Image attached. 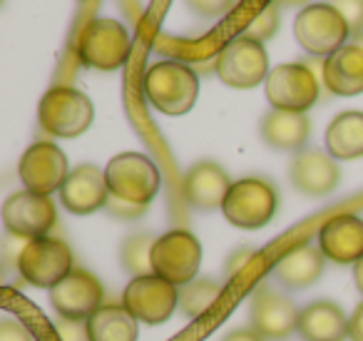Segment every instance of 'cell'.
I'll return each instance as SVG.
<instances>
[{
    "label": "cell",
    "mask_w": 363,
    "mask_h": 341,
    "mask_svg": "<svg viewBox=\"0 0 363 341\" xmlns=\"http://www.w3.org/2000/svg\"><path fill=\"white\" fill-rule=\"evenodd\" d=\"M105 299L100 279L87 269H72L60 284L50 289V304L62 319L87 321Z\"/></svg>",
    "instance_id": "5bb4252c"
},
{
    "label": "cell",
    "mask_w": 363,
    "mask_h": 341,
    "mask_svg": "<svg viewBox=\"0 0 363 341\" xmlns=\"http://www.w3.org/2000/svg\"><path fill=\"white\" fill-rule=\"evenodd\" d=\"M222 341H264V336H259L257 331L249 326V329H237L232 334H227Z\"/></svg>",
    "instance_id": "d590c367"
},
{
    "label": "cell",
    "mask_w": 363,
    "mask_h": 341,
    "mask_svg": "<svg viewBox=\"0 0 363 341\" xmlns=\"http://www.w3.org/2000/svg\"><path fill=\"white\" fill-rule=\"evenodd\" d=\"M323 266H326V256L318 249V244H298L279 256L272 271L279 284L289 289H306L321 279Z\"/></svg>",
    "instance_id": "44dd1931"
},
{
    "label": "cell",
    "mask_w": 363,
    "mask_h": 341,
    "mask_svg": "<svg viewBox=\"0 0 363 341\" xmlns=\"http://www.w3.org/2000/svg\"><path fill=\"white\" fill-rule=\"evenodd\" d=\"M318 249L333 264H358L363 259V220L336 215L318 229Z\"/></svg>",
    "instance_id": "d6986e66"
},
{
    "label": "cell",
    "mask_w": 363,
    "mask_h": 341,
    "mask_svg": "<svg viewBox=\"0 0 363 341\" xmlns=\"http://www.w3.org/2000/svg\"><path fill=\"white\" fill-rule=\"evenodd\" d=\"M57 336L60 341H90V334H87V321H75V319H62L55 324Z\"/></svg>",
    "instance_id": "4dcf8cb0"
},
{
    "label": "cell",
    "mask_w": 363,
    "mask_h": 341,
    "mask_svg": "<svg viewBox=\"0 0 363 341\" xmlns=\"http://www.w3.org/2000/svg\"><path fill=\"white\" fill-rule=\"evenodd\" d=\"M298 314L291 299L277 294V291H257L252 299V311H249V321L252 329L264 339H286L298 329Z\"/></svg>",
    "instance_id": "ac0fdd59"
},
{
    "label": "cell",
    "mask_w": 363,
    "mask_h": 341,
    "mask_svg": "<svg viewBox=\"0 0 363 341\" xmlns=\"http://www.w3.org/2000/svg\"><path fill=\"white\" fill-rule=\"evenodd\" d=\"M272 3L279 8H294V6H303V3H308V0H272Z\"/></svg>",
    "instance_id": "74e56055"
},
{
    "label": "cell",
    "mask_w": 363,
    "mask_h": 341,
    "mask_svg": "<svg viewBox=\"0 0 363 341\" xmlns=\"http://www.w3.org/2000/svg\"><path fill=\"white\" fill-rule=\"evenodd\" d=\"M90 341H137L140 326L125 304H102L87 319Z\"/></svg>",
    "instance_id": "d4e9b609"
},
{
    "label": "cell",
    "mask_w": 363,
    "mask_h": 341,
    "mask_svg": "<svg viewBox=\"0 0 363 341\" xmlns=\"http://www.w3.org/2000/svg\"><path fill=\"white\" fill-rule=\"evenodd\" d=\"M222 296V284L214 279H194L179 286V311L187 319H202Z\"/></svg>",
    "instance_id": "484cf974"
},
{
    "label": "cell",
    "mask_w": 363,
    "mask_h": 341,
    "mask_svg": "<svg viewBox=\"0 0 363 341\" xmlns=\"http://www.w3.org/2000/svg\"><path fill=\"white\" fill-rule=\"evenodd\" d=\"M279 210V192L264 177H244L234 182L224 200L222 215L239 229H262Z\"/></svg>",
    "instance_id": "5b68a950"
},
{
    "label": "cell",
    "mask_w": 363,
    "mask_h": 341,
    "mask_svg": "<svg viewBox=\"0 0 363 341\" xmlns=\"http://www.w3.org/2000/svg\"><path fill=\"white\" fill-rule=\"evenodd\" d=\"M3 224L8 234L21 237L26 242L48 237L57 224V207L50 197L38 192H13L3 205Z\"/></svg>",
    "instance_id": "7c38bea8"
},
{
    "label": "cell",
    "mask_w": 363,
    "mask_h": 341,
    "mask_svg": "<svg viewBox=\"0 0 363 341\" xmlns=\"http://www.w3.org/2000/svg\"><path fill=\"white\" fill-rule=\"evenodd\" d=\"M16 266L23 279L38 289H52L75 269L70 247L55 237H38L28 242Z\"/></svg>",
    "instance_id": "9c48e42d"
},
{
    "label": "cell",
    "mask_w": 363,
    "mask_h": 341,
    "mask_svg": "<svg viewBox=\"0 0 363 341\" xmlns=\"http://www.w3.org/2000/svg\"><path fill=\"white\" fill-rule=\"evenodd\" d=\"M348 336H351V341H363V304H358L356 311L351 314V321H348Z\"/></svg>",
    "instance_id": "e575fe53"
},
{
    "label": "cell",
    "mask_w": 363,
    "mask_h": 341,
    "mask_svg": "<svg viewBox=\"0 0 363 341\" xmlns=\"http://www.w3.org/2000/svg\"><path fill=\"white\" fill-rule=\"evenodd\" d=\"M289 177L301 195L326 197L341 182V170L326 150H301L289 165Z\"/></svg>",
    "instance_id": "e0dca14e"
},
{
    "label": "cell",
    "mask_w": 363,
    "mask_h": 341,
    "mask_svg": "<svg viewBox=\"0 0 363 341\" xmlns=\"http://www.w3.org/2000/svg\"><path fill=\"white\" fill-rule=\"evenodd\" d=\"M187 6L202 18H219L232 11L234 0H187Z\"/></svg>",
    "instance_id": "f546056e"
},
{
    "label": "cell",
    "mask_w": 363,
    "mask_h": 341,
    "mask_svg": "<svg viewBox=\"0 0 363 341\" xmlns=\"http://www.w3.org/2000/svg\"><path fill=\"white\" fill-rule=\"evenodd\" d=\"M157 237L147 234H132L122 242L120 247V259H122V266L130 271L132 276H145V274H152V247H155Z\"/></svg>",
    "instance_id": "4316f807"
},
{
    "label": "cell",
    "mask_w": 363,
    "mask_h": 341,
    "mask_svg": "<svg viewBox=\"0 0 363 341\" xmlns=\"http://www.w3.org/2000/svg\"><path fill=\"white\" fill-rule=\"evenodd\" d=\"M279 26H281L279 6L269 3V6H264L262 11L252 18V23L247 26V33H244V36L254 38V40H259V43H267V40H272V38L277 36Z\"/></svg>",
    "instance_id": "83f0119b"
},
{
    "label": "cell",
    "mask_w": 363,
    "mask_h": 341,
    "mask_svg": "<svg viewBox=\"0 0 363 341\" xmlns=\"http://www.w3.org/2000/svg\"><path fill=\"white\" fill-rule=\"evenodd\" d=\"M338 13L343 16V21L348 23L351 36H363V0H333L331 3Z\"/></svg>",
    "instance_id": "f1b7e54d"
},
{
    "label": "cell",
    "mask_w": 363,
    "mask_h": 341,
    "mask_svg": "<svg viewBox=\"0 0 363 341\" xmlns=\"http://www.w3.org/2000/svg\"><path fill=\"white\" fill-rule=\"evenodd\" d=\"M353 281H356V289L363 294V259L353 264Z\"/></svg>",
    "instance_id": "8d00e7d4"
},
{
    "label": "cell",
    "mask_w": 363,
    "mask_h": 341,
    "mask_svg": "<svg viewBox=\"0 0 363 341\" xmlns=\"http://www.w3.org/2000/svg\"><path fill=\"white\" fill-rule=\"evenodd\" d=\"M252 256H254V249H249V247H239V249H234L232 256L227 259V276L229 279H232L237 271H242Z\"/></svg>",
    "instance_id": "836d02e7"
},
{
    "label": "cell",
    "mask_w": 363,
    "mask_h": 341,
    "mask_svg": "<svg viewBox=\"0 0 363 341\" xmlns=\"http://www.w3.org/2000/svg\"><path fill=\"white\" fill-rule=\"evenodd\" d=\"M132 53V36L120 21L112 18H95L82 31L77 58L82 65L100 72H112L127 65Z\"/></svg>",
    "instance_id": "277c9868"
},
{
    "label": "cell",
    "mask_w": 363,
    "mask_h": 341,
    "mask_svg": "<svg viewBox=\"0 0 363 341\" xmlns=\"http://www.w3.org/2000/svg\"><path fill=\"white\" fill-rule=\"evenodd\" d=\"M202 266V244L187 229H169L157 237L152 247V274L169 284L184 286L197 279Z\"/></svg>",
    "instance_id": "ba28073f"
},
{
    "label": "cell",
    "mask_w": 363,
    "mask_h": 341,
    "mask_svg": "<svg viewBox=\"0 0 363 341\" xmlns=\"http://www.w3.org/2000/svg\"><path fill=\"white\" fill-rule=\"evenodd\" d=\"M326 152L333 160L363 157V112L346 110L333 117L326 130Z\"/></svg>",
    "instance_id": "cb8c5ba5"
},
{
    "label": "cell",
    "mask_w": 363,
    "mask_h": 341,
    "mask_svg": "<svg viewBox=\"0 0 363 341\" xmlns=\"http://www.w3.org/2000/svg\"><path fill=\"white\" fill-rule=\"evenodd\" d=\"M105 177L110 195L117 200L132 202V205H145L160 195L162 175L157 165L142 152H120L105 165Z\"/></svg>",
    "instance_id": "3957f363"
},
{
    "label": "cell",
    "mask_w": 363,
    "mask_h": 341,
    "mask_svg": "<svg viewBox=\"0 0 363 341\" xmlns=\"http://www.w3.org/2000/svg\"><path fill=\"white\" fill-rule=\"evenodd\" d=\"M145 97L157 112L169 117L187 115L199 97V77L187 63L160 60L147 67L142 80Z\"/></svg>",
    "instance_id": "6da1fadb"
},
{
    "label": "cell",
    "mask_w": 363,
    "mask_h": 341,
    "mask_svg": "<svg viewBox=\"0 0 363 341\" xmlns=\"http://www.w3.org/2000/svg\"><path fill=\"white\" fill-rule=\"evenodd\" d=\"M348 23L331 3H313L306 6L294 21V38L296 43L316 58H328L343 45H348Z\"/></svg>",
    "instance_id": "52a82bcc"
},
{
    "label": "cell",
    "mask_w": 363,
    "mask_h": 341,
    "mask_svg": "<svg viewBox=\"0 0 363 341\" xmlns=\"http://www.w3.org/2000/svg\"><path fill=\"white\" fill-rule=\"evenodd\" d=\"M232 185V177L219 162L202 160L187 170L184 182H182V195L194 210L214 212L224 207V200H227Z\"/></svg>",
    "instance_id": "9a60e30c"
},
{
    "label": "cell",
    "mask_w": 363,
    "mask_h": 341,
    "mask_svg": "<svg viewBox=\"0 0 363 341\" xmlns=\"http://www.w3.org/2000/svg\"><path fill=\"white\" fill-rule=\"evenodd\" d=\"M351 316L333 301H313L298 314V334L306 341H343L348 336Z\"/></svg>",
    "instance_id": "603a6c76"
},
{
    "label": "cell",
    "mask_w": 363,
    "mask_h": 341,
    "mask_svg": "<svg viewBox=\"0 0 363 341\" xmlns=\"http://www.w3.org/2000/svg\"><path fill=\"white\" fill-rule=\"evenodd\" d=\"M214 72L227 87L252 90V87L267 82L269 72H272L269 70V53L264 43L249 36H239L219 50Z\"/></svg>",
    "instance_id": "8992f818"
},
{
    "label": "cell",
    "mask_w": 363,
    "mask_h": 341,
    "mask_svg": "<svg viewBox=\"0 0 363 341\" xmlns=\"http://www.w3.org/2000/svg\"><path fill=\"white\" fill-rule=\"evenodd\" d=\"M353 43H358V45L363 48V36H358V38H356V40H353Z\"/></svg>",
    "instance_id": "f35d334b"
},
{
    "label": "cell",
    "mask_w": 363,
    "mask_h": 341,
    "mask_svg": "<svg viewBox=\"0 0 363 341\" xmlns=\"http://www.w3.org/2000/svg\"><path fill=\"white\" fill-rule=\"evenodd\" d=\"M323 85L338 97H353L363 92V48L348 43L341 50L328 55L321 67Z\"/></svg>",
    "instance_id": "ffe728a7"
},
{
    "label": "cell",
    "mask_w": 363,
    "mask_h": 341,
    "mask_svg": "<svg viewBox=\"0 0 363 341\" xmlns=\"http://www.w3.org/2000/svg\"><path fill=\"white\" fill-rule=\"evenodd\" d=\"M18 177L26 190L50 197L52 192H60L70 177L67 155L55 142H33L18 162Z\"/></svg>",
    "instance_id": "4fadbf2b"
},
{
    "label": "cell",
    "mask_w": 363,
    "mask_h": 341,
    "mask_svg": "<svg viewBox=\"0 0 363 341\" xmlns=\"http://www.w3.org/2000/svg\"><path fill=\"white\" fill-rule=\"evenodd\" d=\"M60 202L67 212L80 217L105 210L110 202L105 170L97 165H77L75 170H70V177L60 190Z\"/></svg>",
    "instance_id": "2e32d148"
},
{
    "label": "cell",
    "mask_w": 363,
    "mask_h": 341,
    "mask_svg": "<svg viewBox=\"0 0 363 341\" xmlns=\"http://www.w3.org/2000/svg\"><path fill=\"white\" fill-rule=\"evenodd\" d=\"M122 304L142 324H164L179 306V286L169 284L157 274L132 276L122 294Z\"/></svg>",
    "instance_id": "8fae6325"
},
{
    "label": "cell",
    "mask_w": 363,
    "mask_h": 341,
    "mask_svg": "<svg viewBox=\"0 0 363 341\" xmlns=\"http://www.w3.org/2000/svg\"><path fill=\"white\" fill-rule=\"evenodd\" d=\"M262 140L274 150L284 152H301L311 135V122L306 112H289V110H272L262 120Z\"/></svg>",
    "instance_id": "7402d4cb"
},
{
    "label": "cell",
    "mask_w": 363,
    "mask_h": 341,
    "mask_svg": "<svg viewBox=\"0 0 363 341\" xmlns=\"http://www.w3.org/2000/svg\"><path fill=\"white\" fill-rule=\"evenodd\" d=\"M0 341H35L26 324L21 319H3L0 321Z\"/></svg>",
    "instance_id": "1f68e13d"
},
{
    "label": "cell",
    "mask_w": 363,
    "mask_h": 341,
    "mask_svg": "<svg viewBox=\"0 0 363 341\" xmlns=\"http://www.w3.org/2000/svg\"><path fill=\"white\" fill-rule=\"evenodd\" d=\"M82 3H85V0H82Z\"/></svg>",
    "instance_id": "ab89813d"
},
{
    "label": "cell",
    "mask_w": 363,
    "mask_h": 341,
    "mask_svg": "<svg viewBox=\"0 0 363 341\" xmlns=\"http://www.w3.org/2000/svg\"><path fill=\"white\" fill-rule=\"evenodd\" d=\"M267 100L274 110L289 112H308L318 102L321 87L313 75V70L303 63H284L269 72Z\"/></svg>",
    "instance_id": "30bf717a"
},
{
    "label": "cell",
    "mask_w": 363,
    "mask_h": 341,
    "mask_svg": "<svg viewBox=\"0 0 363 341\" xmlns=\"http://www.w3.org/2000/svg\"><path fill=\"white\" fill-rule=\"evenodd\" d=\"M95 120V105L82 90L70 85H55L43 95L38 105V122L52 137L72 140L90 130Z\"/></svg>",
    "instance_id": "7a4b0ae2"
},
{
    "label": "cell",
    "mask_w": 363,
    "mask_h": 341,
    "mask_svg": "<svg viewBox=\"0 0 363 341\" xmlns=\"http://www.w3.org/2000/svg\"><path fill=\"white\" fill-rule=\"evenodd\" d=\"M112 217H120V220H137L147 212L145 205H132V202H125V200H117V197L110 195V202L105 207Z\"/></svg>",
    "instance_id": "d6a6232c"
}]
</instances>
